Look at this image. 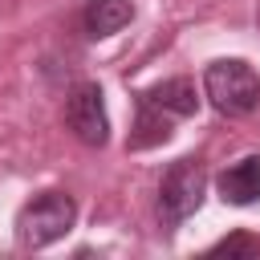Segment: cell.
Here are the masks:
<instances>
[{
    "label": "cell",
    "mask_w": 260,
    "mask_h": 260,
    "mask_svg": "<svg viewBox=\"0 0 260 260\" xmlns=\"http://www.w3.org/2000/svg\"><path fill=\"white\" fill-rule=\"evenodd\" d=\"M199 110V93L187 77H167L150 89L138 93V122H134V134H130V146L134 150H146V146H158L171 138V122L175 118H191Z\"/></svg>",
    "instance_id": "obj_1"
},
{
    "label": "cell",
    "mask_w": 260,
    "mask_h": 260,
    "mask_svg": "<svg viewBox=\"0 0 260 260\" xmlns=\"http://www.w3.org/2000/svg\"><path fill=\"white\" fill-rule=\"evenodd\" d=\"M203 93L219 114L240 118V114H252L260 106V77L248 61H236V57L211 61L203 73Z\"/></svg>",
    "instance_id": "obj_2"
},
{
    "label": "cell",
    "mask_w": 260,
    "mask_h": 260,
    "mask_svg": "<svg viewBox=\"0 0 260 260\" xmlns=\"http://www.w3.org/2000/svg\"><path fill=\"white\" fill-rule=\"evenodd\" d=\"M73 219H77L73 195H65V191H45V195H37V199L20 211V219H16L20 244H24V248H49V244H57V240L73 228Z\"/></svg>",
    "instance_id": "obj_3"
},
{
    "label": "cell",
    "mask_w": 260,
    "mask_h": 260,
    "mask_svg": "<svg viewBox=\"0 0 260 260\" xmlns=\"http://www.w3.org/2000/svg\"><path fill=\"white\" fill-rule=\"evenodd\" d=\"M203 187H207L203 167L191 162V158H179L162 175V187H158V211H162V219L167 223H183L187 215H195L199 203H203Z\"/></svg>",
    "instance_id": "obj_4"
},
{
    "label": "cell",
    "mask_w": 260,
    "mask_h": 260,
    "mask_svg": "<svg viewBox=\"0 0 260 260\" xmlns=\"http://www.w3.org/2000/svg\"><path fill=\"white\" fill-rule=\"evenodd\" d=\"M65 122H69V130H73L85 146H106V138H110V118H106L102 89H98L93 81L73 85V93L65 98Z\"/></svg>",
    "instance_id": "obj_5"
},
{
    "label": "cell",
    "mask_w": 260,
    "mask_h": 260,
    "mask_svg": "<svg viewBox=\"0 0 260 260\" xmlns=\"http://www.w3.org/2000/svg\"><path fill=\"white\" fill-rule=\"evenodd\" d=\"M215 187H219V199H223V203H236V207L256 203V199H260V158L248 154V158L232 162V167L215 179Z\"/></svg>",
    "instance_id": "obj_6"
},
{
    "label": "cell",
    "mask_w": 260,
    "mask_h": 260,
    "mask_svg": "<svg viewBox=\"0 0 260 260\" xmlns=\"http://www.w3.org/2000/svg\"><path fill=\"white\" fill-rule=\"evenodd\" d=\"M81 20H85L89 37H110L134 20V8H130V0H89Z\"/></svg>",
    "instance_id": "obj_7"
},
{
    "label": "cell",
    "mask_w": 260,
    "mask_h": 260,
    "mask_svg": "<svg viewBox=\"0 0 260 260\" xmlns=\"http://www.w3.org/2000/svg\"><path fill=\"white\" fill-rule=\"evenodd\" d=\"M260 248H256V240H248V236H228V240H219L215 248H211V256H256Z\"/></svg>",
    "instance_id": "obj_8"
}]
</instances>
